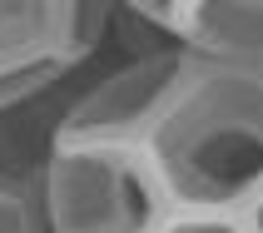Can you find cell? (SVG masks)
Segmentation results:
<instances>
[{"label": "cell", "instance_id": "6da1fadb", "mask_svg": "<svg viewBox=\"0 0 263 233\" xmlns=\"http://www.w3.org/2000/svg\"><path fill=\"white\" fill-rule=\"evenodd\" d=\"M144 154L174 208L243 213L263 193V74L194 60Z\"/></svg>", "mask_w": 263, "mask_h": 233}, {"label": "cell", "instance_id": "7a4b0ae2", "mask_svg": "<svg viewBox=\"0 0 263 233\" xmlns=\"http://www.w3.org/2000/svg\"><path fill=\"white\" fill-rule=\"evenodd\" d=\"M35 193L45 233H159L174 213L144 144H55Z\"/></svg>", "mask_w": 263, "mask_h": 233}, {"label": "cell", "instance_id": "3957f363", "mask_svg": "<svg viewBox=\"0 0 263 233\" xmlns=\"http://www.w3.org/2000/svg\"><path fill=\"white\" fill-rule=\"evenodd\" d=\"M189 50L164 45L85 80L60 119V144H144L179 85L189 80Z\"/></svg>", "mask_w": 263, "mask_h": 233}, {"label": "cell", "instance_id": "277c9868", "mask_svg": "<svg viewBox=\"0 0 263 233\" xmlns=\"http://www.w3.org/2000/svg\"><path fill=\"white\" fill-rule=\"evenodd\" d=\"M174 45L209 65L263 74V0H184Z\"/></svg>", "mask_w": 263, "mask_h": 233}, {"label": "cell", "instance_id": "5b68a950", "mask_svg": "<svg viewBox=\"0 0 263 233\" xmlns=\"http://www.w3.org/2000/svg\"><path fill=\"white\" fill-rule=\"evenodd\" d=\"M85 74L70 80L65 89H55V94L35 100V104H20L10 114H0V184H10V189H35L40 184L45 159L60 144V119L70 109V100L80 94Z\"/></svg>", "mask_w": 263, "mask_h": 233}, {"label": "cell", "instance_id": "8992f818", "mask_svg": "<svg viewBox=\"0 0 263 233\" xmlns=\"http://www.w3.org/2000/svg\"><path fill=\"white\" fill-rule=\"evenodd\" d=\"M70 0H0V65L65 50Z\"/></svg>", "mask_w": 263, "mask_h": 233}, {"label": "cell", "instance_id": "52a82bcc", "mask_svg": "<svg viewBox=\"0 0 263 233\" xmlns=\"http://www.w3.org/2000/svg\"><path fill=\"white\" fill-rule=\"evenodd\" d=\"M85 70H89V60L70 55V50L0 65V114H10V109H20V104H35V100H45V94H55V89H65Z\"/></svg>", "mask_w": 263, "mask_h": 233}, {"label": "cell", "instance_id": "ba28073f", "mask_svg": "<svg viewBox=\"0 0 263 233\" xmlns=\"http://www.w3.org/2000/svg\"><path fill=\"white\" fill-rule=\"evenodd\" d=\"M119 0H70V30H65V50L80 60H95L109 40V20H115Z\"/></svg>", "mask_w": 263, "mask_h": 233}, {"label": "cell", "instance_id": "9c48e42d", "mask_svg": "<svg viewBox=\"0 0 263 233\" xmlns=\"http://www.w3.org/2000/svg\"><path fill=\"white\" fill-rule=\"evenodd\" d=\"M0 233H45L40 219V193L0 184Z\"/></svg>", "mask_w": 263, "mask_h": 233}, {"label": "cell", "instance_id": "30bf717a", "mask_svg": "<svg viewBox=\"0 0 263 233\" xmlns=\"http://www.w3.org/2000/svg\"><path fill=\"white\" fill-rule=\"evenodd\" d=\"M159 233H249L243 213H194V208H174Z\"/></svg>", "mask_w": 263, "mask_h": 233}, {"label": "cell", "instance_id": "8fae6325", "mask_svg": "<svg viewBox=\"0 0 263 233\" xmlns=\"http://www.w3.org/2000/svg\"><path fill=\"white\" fill-rule=\"evenodd\" d=\"M124 10H134L139 20H149V25H159L164 35H174L179 15H184V0H119Z\"/></svg>", "mask_w": 263, "mask_h": 233}, {"label": "cell", "instance_id": "7c38bea8", "mask_svg": "<svg viewBox=\"0 0 263 233\" xmlns=\"http://www.w3.org/2000/svg\"><path fill=\"white\" fill-rule=\"evenodd\" d=\"M243 223H249V233H263V193L243 208Z\"/></svg>", "mask_w": 263, "mask_h": 233}]
</instances>
